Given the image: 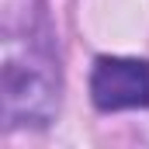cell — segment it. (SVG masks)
<instances>
[{
	"mask_svg": "<svg viewBox=\"0 0 149 149\" xmlns=\"http://www.w3.org/2000/svg\"><path fill=\"white\" fill-rule=\"evenodd\" d=\"M90 97L101 111L149 108V59L101 56L90 73Z\"/></svg>",
	"mask_w": 149,
	"mask_h": 149,
	"instance_id": "obj_1",
	"label": "cell"
}]
</instances>
